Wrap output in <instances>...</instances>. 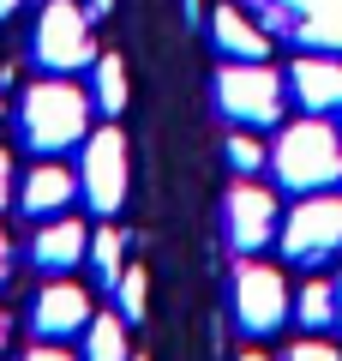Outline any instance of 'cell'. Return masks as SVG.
I'll return each instance as SVG.
<instances>
[{"instance_id": "6da1fadb", "label": "cell", "mask_w": 342, "mask_h": 361, "mask_svg": "<svg viewBox=\"0 0 342 361\" xmlns=\"http://www.w3.org/2000/svg\"><path fill=\"white\" fill-rule=\"evenodd\" d=\"M90 103L96 97H84L61 73H42L37 85H25V97H18V139H25V151H37V157L78 151L90 139Z\"/></svg>"}, {"instance_id": "7a4b0ae2", "label": "cell", "mask_w": 342, "mask_h": 361, "mask_svg": "<svg viewBox=\"0 0 342 361\" xmlns=\"http://www.w3.org/2000/svg\"><path fill=\"white\" fill-rule=\"evenodd\" d=\"M270 175L289 193H330L342 180V133L324 115H306L294 127H282V139L270 145Z\"/></svg>"}, {"instance_id": "3957f363", "label": "cell", "mask_w": 342, "mask_h": 361, "mask_svg": "<svg viewBox=\"0 0 342 361\" xmlns=\"http://www.w3.org/2000/svg\"><path fill=\"white\" fill-rule=\"evenodd\" d=\"M216 109L228 115V127H277L282 121V73L265 61H228L216 73Z\"/></svg>"}, {"instance_id": "277c9868", "label": "cell", "mask_w": 342, "mask_h": 361, "mask_svg": "<svg viewBox=\"0 0 342 361\" xmlns=\"http://www.w3.org/2000/svg\"><path fill=\"white\" fill-rule=\"evenodd\" d=\"M228 313L246 337H270L289 325L294 313V295H289V277L265 259H241L234 265V283H228Z\"/></svg>"}, {"instance_id": "5b68a950", "label": "cell", "mask_w": 342, "mask_h": 361, "mask_svg": "<svg viewBox=\"0 0 342 361\" xmlns=\"http://www.w3.org/2000/svg\"><path fill=\"white\" fill-rule=\"evenodd\" d=\"M30 61L42 66V73H84V66H96V54H90V6H78V0H49L37 18V30H30Z\"/></svg>"}, {"instance_id": "8992f818", "label": "cell", "mask_w": 342, "mask_h": 361, "mask_svg": "<svg viewBox=\"0 0 342 361\" xmlns=\"http://www.w3.org/2000/svg\"><path fill=\"white\" fill-rule=\"evenodd\" d=\"M282 259L300 271H318L342 253V199L336 193H306L300 205L289 211V223L277 229Z\"/></svg>"}, {"instance_id": "52a82bcc", "label": "cell", "mask_w": 342, "mask_h": 361, "mask_svg": "<svg viewBox=\"0 0 342 361\" xmlns=\"http://www.w3.org/2000/svg\"><path fill=\"white\" fill-rule=\"evenodd\" d=\"M127 133L120 127H96L84 145H78V193L96 217H114V211L127 205Z\"/></svg>"}, {"instance_id": "ba28073f", "label": "cell", "mask_w": 342, "mask_h": 361, "mask_svg": "<svg viewBox=\"0 0 342 361\" xmlns=\"http://www.w3.org/2000/svg\"><path fill=\"white\" fill-rule=\"evenodd\" d=\"M277 229H282L277 193L258 187L253 175H234V187H228V199H222V235H228V247H234L241 259H253L258 247L277 241Z\"/></svg>"}, {"instance_id": "9c48e42d", "label": "cell", "mask_w": 342, "mask_h": 361, "mask_svg": "<svg viewBox=\"0 0 342 361\" xmlns=\"http://www.w3.org/2000/svg\"><path fill=\"white\" fill-rule=\"evenodd\" d=\"M90 289H78V283H42L37 295H30V331L42 337V343H66V337H84V325H90Z\"/></svg>"}, {"instance_id": "30bf717a", "label": "cell", "mask_w": 342, "mask_h": 361, "mask_svg": "<svg viewBox=\"0 0 342 361\" xmlns=\"http://www.w3.org/2000/svg\"><path fill=\"white\" fill-rule=\"evenodd\" d=\"M72 199H84V193H78V175H72L66 163H54V157H42V163L18 180V211H25V217H37V223L66 217V205H72Z\"/></svg>"}, {"instance_id": "8fae6325", "label": "cell", "mask_w": 342, "mask_h": 361, "mask_svg": "<svg viewBox=\"0 0 342 361\" xmlns=\"http://www.w3.org/2000/svg\"><path fill=\"white\" fill-rule=\"evenodd\" d=\"M90 259V229L78 217H49L37 229V241H30V265L42 271V277H66L72 265H84Z\"/></svg>"}, {"instance_id": "7c38bea8", "label": "cell", "mask_w": 342, "mask_h": 361, "mask_svg": "<svg viewBox=\"0 0 342 361\" xmlns=\"http://www.w3.org/2000/svg\"><path fill=\"white\" fill-rule=\"evenodd\" d=\"M289 85L306 115H336L342 109V61H330V54H300L289 66Z\"/></svg>"}, {"instance_id": "4fadbf2b", "label": "cell", "mask_w": 342, "mask_h": 361, "mask_svg": "<svg viewBox=\"0 0 342 361\" xmlns=\"http://www.w3.org/2000/svg\"><path fill=\"white\" fill-rule=\"evenodd\" d=\"M210 37H216V49H222L228 61H265V54H270V37L241 13V6H216Z\"/></svg>"}, {"instance_id": "5bb4252c", "label": "cell", "mask_w": 342, "mask_h": 361, "mask_svg": "<svg viewBox=\"0 0 342 361\" xmlns=\"http://www.w3.org/2000/svg\"><path fill=\"white\" fill-rule=\"evenodd\" d=\"M294 319H300L306 331H330V325H342V295H336V283L312 277L306 289H294Z\"/></svg>"}, {"instance_id": "9a60e30c", "label": "cell", "mask_w": 342, "mask_h": 361, "mask_svg": "<svg viewBox=\"0 0 342 361\" xmlns=\"http://www.w3.org/2000/svg\"><path fill=\"white\" fill-rule=\"evenodd\" d=\"M84 361H132L127 319H120V313H90V325H84Z\"/></svg>"}, {"instance_id": "2e32d148", "label": "cell", "mask_w": 342, "mask_h": 361, "mask_svg": "<svg viewBox=\"0 0 342 361\" xmlns=\"http://www.w3.org/2000/svg\"><path fill=\"white\" fill-rule=\"evenodd\" d=\"M102 115H120L127 109V61L120 54H96V85H90Z\"/></svg>"}, {"instance_id": "e0dca14e", "label": "cell", "mask_w": 342, "mask_h": 361, "mask_svg": "<svg viewBox=\"0 0 342 361\" xmlns=\"http://www.w3.org/2000/svg\"><path fill=\"white\" fill-rule=\"evenodd\" d=\"M90 265H96V283L114 289V283H120V271H127V235L102 223V229L90 235Z\"/></svg>"}, {"instance_id": "ac0fdd59", "label": "cell", "mask_w": 342, "mask_h": 361, "mask_svg": "<svg viewBox=\"0 0 342 361\" xmlns=\"http://www.w3.org/2000/svg\"><path fill=\"white\" fill-rule=\"evenodd\" d=\"M222 157H228V169H234V175H258V169L270 163V151H265V145H258V139H253L246 127H234V133H228Z\"/></svg>"}, {"instance_id": "d6986e66", "label": "cell", "mask_w": 342, "mask_h": 361, "mask_svg": "<svg viewBox=\"0 0 342 361\" xmlns=\"http://www.w3.org/2000/svg\"><path fill=\"white\" fill-rule=\"evenodd\" d=\"M114 295H120V319H144V301H151V277H144V265H127L120 271V283H114Z\"/></svg>"}, {"instance_id": "ffe728a7", "label": "cell", "mask_w": 342, "mask_h": 361, "mask_svg": "<svg viewBox=\"0 0 342 361\" xmlns=\"http://www.w3.org/2000/svg\"><path fill=\"white\" fill-rule=\"evenodd\" d=\"M282 361H342V343H324V337H306V343H289V355Z\"/></svg>"}, {"instance_id": "44dd1931", "label": "cell", "mask_w": 342, "mask_h": 361, "mask_svg": "<svg viewBox=\"0 0 342 361\" xmlns=\"http://www.w3.org/2000/svg\"><path fill=\"white\" fill-rule=\"evenodd\" d=\"M18 361H84V355H72V349H61V343H42V337H37V343H30Z\"/></svg>"}, {"instance_id": "7402d4cb", "label": "cell", "mask_w": 342, "mask_h": 361, "mask_svg": "<svg viewBox=\"0 0 342 361\" xmlns=\"http://www.w3.org/2000/svg\"><path fill=\"white\" fill-rule=\"evenodd\" d=\"M6 205H18V175H13V157L0 151V211Z\"/></svg>"}, {"instance_id": "603a6c76", "label": "cell", "mask_w": 342, "mask_h": 361, "mask_svg": "<svg viewBox=\"0 0 342 361\" xmlns=\"http://www.w3.org/2000/svg\"><path fill=\"white\" fill-rule=\"evenodd\" d=\"M13 277V241H6V229H0V283Z\"/></svg>"}, {"instance_id": "cb8c5ba5", "label": "cell", "mask_w": 342, "mask_h": 361, "mask_svg": "<svg viewBox=\"0 0 342 361\" xmlns=\"http://www.w3.org/2000/svg\"><path fill=\"white\" fill-rule=\"evenodd\" d=\"M84 6H90V18H108L114 13V0H84Z\"/></svg>"}, {"instance_id": "d4e9b609", "label": "cell", "mask_w": 342, "mask_h": 361, "mask_svg": "<svg viewBox=\"0 0 342 361\" xmlns=\"http://www.w3.org/2000/svg\"><path fill=\"white\" fill-rule=\"evenodd\" d=\"M6 85H13V66L0 61V97H6ZM0 109H6V103H0Z\"/></svg>"}, {"instance_id": "484cf974", "label": "cell", "mask_w": 342, "mask_h": 361, "mask_svg": "<svg viewBox=\"0 0 342 361\" xmlns=\"http://www.w3.org/2000/svg\"><path fill=\"white\" fill-rule=\"evenodd\" d=\"M18 6H25V0H0V18H13V13H18Z\"/></svg>"}, {"instance_id": "4316f807", "label": "cell", "mask_w": 342, "mask_h": 361, "mask_svg": "<svg viewBox=\"0 0 342 361\" xmlns=\"http://www.w3.org/2000/svg\"><path fill=\"white\" fill-rule=\"evenodd\" d=\"M6 331H13V325H6V313H0V349H6Z\"/></svg>"}, {"instance_id": "83f0119b", "label": "cell", "mask_w": 342, "mask_h": 361, "mask_svg": "<svg viewBox=\"0 0 342 361\" xmlns=\"http://www.w3.org/2000/svg\"><path fill=\"white\" fill-rule=\"evenodd\" d=\"M241 361H270V355H258V349H246V355H241Z\"/></svg>"}, {"instance_id": "f1b7e54d", "label": "cell", "mask_w": 342, "mask_h": 361, "mask_svg": "<svg viewBox=\"0 0 342 361\" xmlns=\"http://www.w3.org/2000/svg\"><path fill=\"white\" fill-rule=\"evenodd\" d=\"M336 295H342V277H336Z\"/></svg>"}, {"instance_id": "f546056e", "label": "cell", "mask_w": 342, "mask_h": 361, "mask_svg": "<svg viewBox=\"0 0 342 361\" xmlns=\"http://www.w3.org/2000/svg\"><path fill=\"white\" fill-rule=\"evenodd\" d=\"M132 361H144V355H132Z\"/></svg>"}]
</instances>
